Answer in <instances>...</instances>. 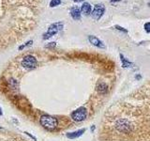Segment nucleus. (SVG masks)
<instances>
[{
	"label": "nucleus",
	"mask_w": 150,
	"mask_h": 141,
	"mask_svg": "<svg viewBox=\"0 0 150 141\" xmlns=\"http://www.w3.org/2000/svg\"><path fill=\"white\" fill-rule=\"evenodd\" d=\"M38 65V60L35 56L27 55L22 60V66L25 69H34Z\"/></svg>",
	"instance_id": "obj_4"
},
{
	"label": "nucleus",
	"mask_w": 150,
	"mask_h": 141,
	"mask_svg": "<svg viewBox=\"0 0 150 141\" xmlns=\"http://www.w3.org/2000/svg\"><path fill=\"white\" fill-rule=\"evenodd\" d=\"M73 1H75V2H82V1H83V0H73Z\"/></svg>",
	"instance_id": "obj_19"
},
{
	"label": "nucleus",
	"mask_w": 150,
	"mask_h": 141,
	"mask_svg": "<svg viewBox=\"0 0 150 141\" xmlns=\"http://www.w3.org/2000/svg\"><path fill=\"white\" fill-rule=\"evenodd\" d=\"M0 129H1V127H0Z\"/></svg>",
	"instance_id": "obj_21"
},
{
	"label": "nucleus",
	"mask_w": 150,
	"mask_h": 141,
	"mask_svg": "<svg viewBox=\"0 0 150 141\" xmlns=\"http://www.w3.org/2000/svg\"><path fill=\"white\" fill-rule=\"evenodd\" d=\"M61 4V0H52L50 2V7L54 8V7H56L58 6V5Z\"/></svg>",
	"instance_id": "obj_13"
},
{
	"label": "nucleus",
	"mask_w": 150,
	"mask_h": 141,
	"mask_svg": "<svg viewBox=\"0 0 150 141\" xmlns=\"http://www.w3.org/2000/svg\"><path fill=\"white\" fill-rule=\"evenodd\" d=\"M86 117H87V110H86V108L83 106L78 108V109H76L71 113L72 120L76 122L83 121L86 119Z\"/></svg>",
	"instance_id": "obj_2"
},
{
	"label": "nucleus",
	"mask_w": 150,
	"mask_h": 141,
	"mask_svg": "<svg viewBox=\"0 0 150 141\" xmlns=\"http://www.w3.org/2000/svg\"><path fill=\"white\" fill-rule=\"evenodd\" d=\"M81 12L83 13L84 15H89L91 13V5L87 2L83 3L81 8Z\"/></svg>",
	"instance_id": "obj_10"
},
{
	"label": "nucleus",
	"mask_w": 150,
	"mask_h": 141,
	"mask_svg": "<svg viewBox=\"0 0 150 141\" xmlns=\"http://www.w3.org/2000/svg\"><path fill=\"white\" fill-rule=\"evenodd\" d=\"M55 45H56L55 42H51V43L46 45V48H54V47H55Z\"/></svg>",
	"instance_id": "obj_15"
},
{
	"label": "nucleus",
	"mask_w": 150,
	"mask_h": 141,
	"mask_svg": "<svg viewBox=\"0 0 150 141\" xmlns=\"http://www.w3.org/2000/svg\"><path fill=\"white\" fill-rule=\"evenodd\" d=\"M120 58H121V60H122V63H123V67H130L131 63L129 62V61L124 58L123 55H120Z\"/></svg>",
	"instance_id": "obj_12"
},
{
	"label": "nucleus",
	"mask_w": 150,
	"mask_h": 141,
	"mask_svg": "<svg viewBox=\"0 0 150 141\" xmlns=\"http://www.w3.org/2000/svg\"><path fill=\"white\" fill-rule=\"evenodd\" d=\"M70 15L74 20H80L81 19V11L78 7H73L70 9Z\"/></svg>",
	"instance_id": "obj_8"
},
{
	"label": "nucleus",
	"mask_w": 150,
	"mask_h": 141,
	"mask_svg": "<svg viewBox=\"0 0 150 141\" xmlns=\"http://www.w3.org/2000/svg\"><path fill=\"white\" fill-rule=\"evenodd\" d=\"M8 86H9V88H11V89H13V90H18L19 83H18V81H16L15 79H11L8 81Z\"/></svg>",
	"instance_id": "obj_11"
},
{
	"label": "nucleus",
	"mask_w": 150,
	"mask_h": 141,
	"mask_svg": "<svg viewBox=\"0 0 150 141\" xmlns=\"http://www.w3.org/2000/svg\"><path fill=\"white\" fill-rule=\"evenodd\" d=\"M104 11H105V9L102 5H96L91 13V15L93 19H95V20H100V17L103 15V13H104Z\"/></svg>",
	"instance_id": "obj_5"
},
{
	"label": "nucleus",
	"mask_w": 150,
	"mask_h": 141,
	"mask_svg": "<svg viewBox=\"0 0 150 141\" xmlns=\"http://www.w3.org/2000/svg\"><path fill=\"white\" fill-rule=\"evenodd\" d=\"M88 40L90 41V43H92L93 45H95L97 47H100V48H104L105 47V45L103 44V42L100 40H98L95 36H92V35L88 36Z\"/></svg>",
	"instance_id": "obj_6"
},
{
	"label": "nucleus",
	"mask_w": 150,
	"mask_h": 141,
	"mask_svg": "<svg viewBox=\"0 0 150 141\" xmlns=\"http://www.w3.org/2000/svg\"><path fill=\"white\" fill-rule=\"evenodd\" d=\"M25 134H26V135H28V136H30V137H31V138H32V139H34V140H35V141H36V140H37V138H36V137H35V136H33V135H31V134H29V133H25Z\"/></svg>",
	"instance_id": "obj_17"
},
{
	"label": "nucleus",
	"mask_w": 150,
	"mask_h": 141,
	"mask_svg": "<svg viewBox=\"0 0 150 141\" xmlns=\"http://www.w3.org/2000/svg\"><path fill=\"white\" fill-rule=\"evenodd\" d=\"M96 89L100 94H106L108 92V86L105 82H98L97 84Z\"/></svg>",
	"instance_id": "obj_7"
},
{
	"label": "nucleus",
	"mask_w": 150,
	"mask_h": 141,
	"mask_svg": "<svg viewBox=\"0 0 150 141\" xmlns=\"http://www.w3.org/2000/svg\"><path fill=\"white\" fill-rule=\"evenodd\" d=\"M40 125L43 127V128L49 130V131H53L54 130L56 127H57V120L55 118L49 116V115H43L40 117Z\"/></svg>",
	"instance_id": "obj_1"
},
{
	"label": "nucleus",
	"mask_w": 150,
	"mask_h": 141,
	"mask_svg": "<svg viewBox=\"0 0 150 141\" xmlns=\"http://www.w3.org/2000/svg\"><path fill=\"white\" fill-rule=\"evenodd\" d=\"M62 28H63V23L59 22V23H54V24H53V25H51L49 26L48 30H47V32L43 35V39L44 40L49 39V38H51L52 36L55 35L58 31L62 30Z\"/></svg>",
	"instance_id": "obj_3"
},
{
	"label": "nucleus",
	"mask_w": 150,
	"mask_h": 141,
	"mask_svg": "<svg viewBox=\"0 0 150 141\" xmlns=\"http://www.w3.org/2000/svg\"><path fill=\"white\" fill-rule=\"evenodd\" d=\"M2 114H3V113H2V111H1V108H0V116H2Z\"/></svg>",
	"instance_id": "obj_20"
},
{
	"label": "nucleus",
	"mask_w": 150,
	"mask_h": 141,
	"mask_svg": "<svg viewBox=\"0 0 150 141\" xmlns=\"http://www.w3.org/2000/svg\"><path fill=\"white\" fill-rule=\"evenodd\" d=\"M117 1H121V0H111V2H112V3H114V2H117Z\"/></svg>",
	"instance_id": "obj_18"
},
{
	"label": "nucleus",
	"mask_w": 150,
	"mask_h": 141,
	"mask_svg": "<svg viewBox=\"0 0 150 141\" xmlns=\"http://www.w3.org/2000/svg\"><path fill=\"white\" fill-rule=\"evenodd\" d=\"M115 28H116L117 30H121V31H123V32H125V33L128 32V30H127V29H124L123 27H121V26H115Z\"/></svg>",
	"instance_id": "obj_16"
},
{
	"label": "nucleus",
	"mask_w": 150,
	"mask_h": 141,
	"mask_svg": "<svg viewBox=\"0 0 150 141\" xmlns=\"http://www.w3.org/2000/svg\"><path fill=\"white\" fill-rule=\"evenodd\" d=\"M144 29H145V31L148 32V33L150 32V22L149 23H146L144 25Z\"/></svg>",
	"instance_id": "obj_14"
},
{
	"label": "nucleus",
	"mask_w": 150,
	"mask_h": 141,
	"mask_svg": "<svg viewBox=\"0 0 150 141\" xmlns=\"http://www.w3.org/2000/svg\"><path fill=\"white\" fill-rule=\"evenodd\" d=\"M86 129H81V130H78L76 132H73V133H68L67 134V137L69 138V139H73V138H76V137H79L80 135H82Z\"/></svg>",
	"instance_id": "obj_9"
}]
</instances>
